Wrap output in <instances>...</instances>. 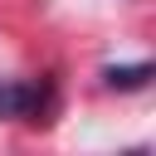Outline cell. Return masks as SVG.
Returning a JSON list of instances; mask_svg holds the SVG:
<instances>
[{
    "label": "cell",
    "instance_id": "cell-2",
    "mask_svg": "<svg viewBox=\"0 0 156 156\" xmlns=\"http://www.w3.org/2000/svg\"><path fill=\"white\" fill-rule=\"evenodd\" d=\"M151 63H132V68H107V88H146Z\"/></svg>",
    "mask_w": 156,
    "mask_h": 156
},
{
    "label": "cell",
    "instance_id": "cell-1",
    "mask_svg": "<svg viewBox=\"0 0 156 156\" xmlns=\"http://www.w3.org/2000/svg\"><path fill=\"white\" fill-rule=\"evenodd\" d=\"M44 102H49V83L39 78H0V117H34V112H44Z\"/></svg>",
    "mask_w": 156,
    "mask_h": 156
}]
</instances>
